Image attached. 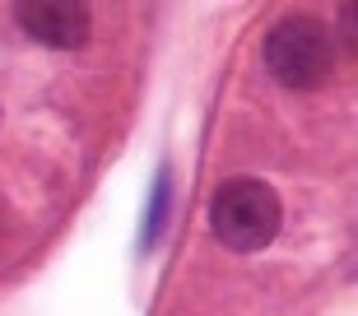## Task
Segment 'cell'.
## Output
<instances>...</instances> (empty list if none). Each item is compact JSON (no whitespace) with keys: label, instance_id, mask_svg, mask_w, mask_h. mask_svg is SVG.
<instances>
[{"label":"cell","instance_id":"7a4b0ae2","mask_svg":"<svg viewBox=\"0 0 358 316\" xmlns=\"http://www.w3.org/2000/svg\"><path fill=\"white\" fill-rule=\"evenodd\" d=\"M266 66L289 89H317V84H326V75L335 66V42L326 33V24L303 19V14L279 19L266 38Z\"/></svg>","mask_w":358,"mask_h":316},{"label":"cell","instance_id":"277c9868","mask_svg":"<svg viewBox=\"0 0 358 316\" xmlns=\"http://www.w3.org/2000/svg\"><path fill=\"white\" fill-rule=\"evenodd\" d=\"M168 196H173V182H168V168H159V177H154V196H149V210H145V251L159 242L163 224H168Z\"/></svg>","mask_w":358,"mask_h":316},{"label":"cell","instance_id":"6da1fadb","mask_svg":"<svg viewBox=\"0 0 358 316\" xmlns=\"http://www.w3.org/2000/svg\"><path fill=\"white\" fill-rule=\"evenodd\" d=\"M210 224L214 237L233 251H261L275 242L284 210H279L275 186L256 182V177H233L214 191L210 200Z\"/></svg>","mask_w":358,"mask_h":316},{"label":"cell","instance_id":"3957f363","mask_svg":"<svg viewBox=\"0 0 358 316\" xmlns=\"http://www.w3.org/2000/svg\"><path fill=\"white\" fill-rule=\"evenodd\" d=\"M14 19L28 38L47 42V47H84L93 28V14L70 0H24V5H14Z\"/></svg>","mask_w":358,"mask_h":316}]
</instances>
